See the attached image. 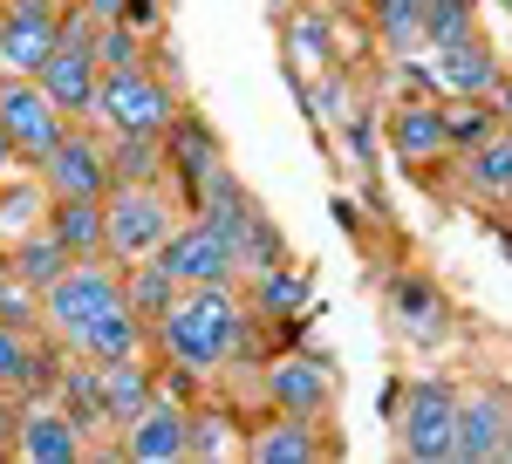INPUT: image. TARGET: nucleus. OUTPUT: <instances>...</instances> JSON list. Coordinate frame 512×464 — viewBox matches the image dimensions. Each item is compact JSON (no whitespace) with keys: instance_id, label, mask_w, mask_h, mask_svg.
<instances>
[{"instance_id":"obj_1","label":"nucleus","mask_w":512,"mask_h":464,"mask_svg":"<svg viewBox=\"0 0 512 464\" xmlns=\"http://www.w3.org/2000/svg\"><path fill=\"white\" fill-rule=\"evenodd\" d=\"M41 335L62 342L76 362H130L151 342V328L123 301V267L110 260H76L41 294Z\"/></svg>"},{"instance_id":"obj_2","label":"nucleus","mask_w":512,"mask_h":464,"mask_svg":"<svg viewBox=\"0 0 512 464\" xmlns=\"http://www.w3.org/2000/svg\"><path fill=\"white\" fill-rule=\"evenodd\" d=\"M246 321L253 314L239 301V287H185L171 301V314L151 328V342L164 348V369L171 376H212V369L239 362Z\"/></svg>"},{"instance_id":"obj_3","label":"nucleus","mask_w":512,"mask_h":464,"mask_svg":"<svg viewBox=\"0 0 512 464\" xmlns=\"http://www.w3.org/2000/svg\"><path fill=\"white\" fill-rule=\"evenodd\" d=\"M178 232V198L171 185H110L103 198V246H110V267H144L158 260Z\"/></svg>"},{"instance_id":"obj_4","label":"nucleus","mask_w":512,"mask_h":464,"mask_svg":"<svg viewBox=\"0 0 512 464\" xmlns=\"http://www.w3.org/2000/svg\"><path fill=\"white\" fill-rule=\"evenodd\" d=\"M96 123H110L117 137H158L178 123V96H171V82L151 76L144 62L137 69H103V89H96Z\"/></svg>"},{"instance_id":"obj_5","label":"nucleus","mask_w":512,"mask_h":464,"mask_svg":"<svg viewBox=\"0 0 512 464\" xmlns=\"http://www.w3.org/2000/svg\"><path fill=\"white\" fill-rule=\"evenodd\" d=\"M260 396L267 417H294V424H321L335 410V362H321L308 348H280L260 369Z\"/></svg>"},{"instance_id":"obj_6","label":"nucleus","mask_w":512,"mask_h":464,"mask_svg":"<svg viewBox=\"0 0 512 464\" xmlns=\"http://www.w3.org/2000/svg\"><path fill=\"white\" fill-rule=\"evenodd\" d=\"M403 464H451L458 458V389L451 383H410L396 410Z\"/></svg>"},{"instance_id":"obj_7","label":"nucleus","mask_w":512,"mask_h":464,"mask_svg":"<svg viewBox=\"0 0 512 464\" xmlns=\"http://www.w3.org/2000/svg\"><path fill=\"white\" fill-rule=\"evenodd\" d=\"M158 267L178 287H233L239 280V232H226L219 219H178L171 246L158 253Z\"/></svg>"},{"instance_id":"obj_8","label":"nucleus","mask_w":512,"mask_h":464,"mask_svg":"<svg viewBox=\"0 0 512 464\" xmlns=\"http://www.w3.org/2000/svg\"><path fill=\"white\" fill-rule=\"evenodd\" d=\"M89 430L55 403V396H28L14 403V430H7V464H82Z\"/></svg>"},{"instance_id":"obj_9","label":"nucleus","mask_w":512,"mask_h":464,"mask_svg":"<svg viewBox=\"0 0 512 464\" xmlns=\"http://www.w3.org/2000/svg\"><path fill=\"white\" fill-rule=\"evenodd\" d=\"M117 451L130 464H192V403L158 383V396L117 430Z\"/></svg>"},{"instance_id":"obj_10","label":"nucleus","mask_w":512,"mask_h":464,"mask_svg":"<svg viewBox=\"0 0 512 464\" xmlns=\"http://www.w3.org/2000/svg\"><path fill=\"white\" fill-rule=\"evenodd\" d=\"M0 137L14 144V157H28V164H41V157L55 151L62 137H69V116L55 110V103L41 96L35 82H21V76H0Z\"/></svg>"},{"instance_id":"obj_11","label":"nucleus","mask_w":512,"mask_h":464,"mask_svg":"<svg viewBox=\"0 0 512 464\" xmlns=\"http://www.w3.org/2000/svg\"><path fill=\"white\" fill-rule=\"evenodd\" d=\"M35 171H41V192L48 198H82V205H103L110 198V151L96 137H82V130H69Z\"/></svg>"},{"instance_id":"obj_12","label":"nucleus","mask_w":512,"mask_h":464,"mask_svg":"<svg viewBox=\"0 0 512 464\" xmlns=\"http://www.w3.org/2000/svg\"><path fill=\"white\" fill-rule=\"evenodd\" d=\"M35 89L55 103L62 116H89L96 110V89H103V62H96V41H69L62 35V48L41 62Z\"/></svg>"},{"instance_id":"obj_13","label":"nucleus","mask_w":512,"mask_h":464,"mask_svg":"<svg viewBox=\"0 0 512 464\" xmlns=\"http://www.w3.org/2000/svg\"><path fill=\"white\" fill-rule=\"evenodd\" d=\"M512 430V396L506 389H472L458 396V458L451 464H499Z\"/></svg>"},{"instance_id":"obj_14","label":"nucleus","mask_w":512,"mask_h":464,"mask_svg":"<svg viewBox=\"0 0 512 464\" xmlns=\"http://www.w3.org/2000/svg\"><path fill=\"white\" fill-rule=\"evenodd\" d=\"M239 464H328L321 424H294V417H260V424H246Z\"/></svg>"},{"instance_id":"obj_15","label":"nucleus","mask_w":512,"mask_h":464,"mask_svg":"<svg viewBox=\"0 0 512 464\" xmlns=\"http://www.w3.org/2000/svg\"><path fill=\"white\" fill-rule=\"evenodd\" d=\"M55 48H62V14H0V76L35 82Z\"/></svg>"},{"instance_id":"obj_16","label":"nucleus","mask_w":512,"mask_h":464,"mask_svg":"<svg viewBox=\"0 0 512 464\" xmlns=\"http://www.w3.org/2000/svg\"><path fill=\"white\" fill-rule=\"evenodd\" d=\"M89 369H96V410H103V430H123L151 396H158L151 355H130V362H89Z\"/></svg>"},{"instance_id":"obj_17","label":"nucleus","mask_w":512,"mask_h":464,"mask_svg":"<svg viewBox=\"0 0 512 464\" xmlns=\"http://www.w3.org/2000/svg\"><path fill=\"white\" fill-rule=\"evenodd\" d=\"M55 376H62V362L35 342V328H7L0 321V396H21V389H41L48 396Z\"/></svg>"},{"instance_id":"obj_18","label":"nucleus","mask_w":512,"mask_h":464,"mask_svg":"<svg viewBox=\"0 0 512 464\" xmlns=\"http://www.w3.org/2000/svg\"><path fill=\"white\" fill-rule=\"evenodd\" d=\"M431 82H437V96L485 103V96L499 89V62H492V48H478V41H465V48H437L431 55Z\"/></svg>"},{"instance_id":"obj_19","label":"nucleus","mask_w":512,"mask_h":464,"mask_svg":"<svg viewBox=\"0 0 512 464\" xmlns=\"http://www.w3.org/2000/svg\"><path fill=\"white\" fill-rule=\"evenodd\" d=\"M48 232L69 260H110L103 246V205H82V198H48Z\"/></svg>"},{"instance_id":"obj_20","label":"nucleus","mask_w":512,"mask_h":464,"mask_svg":"<svg viewBox=\"0 0 512 464\" xmlns=\"http://www.w3.org/2000/svg\"><path fill=\"white\" fill-rule=\"evenodd\" d=\"M69 267H76V260L55 246V232H48V226H35L28 239H14V246H7V273H14L28 294H48V287H55Z\"/></svg>"},{"instance_id":"obj_21","label":"nucleus","mask_w":512,"mask_h":464,"mask_svg":"<svg viewBox=\"0 0 512 464\" xmlns=\"http://www.w3.org/2000/svg\"><path fill=\"white\" fill-rule=\"evenodd\" d=\"M185 287L171 280V273L158 267V260H144V267H123V301H130V314L144 321V328H158L164 314H171V301H178Z\"/></svg>"},{"instance_id":"obj_22","label":"nucleus","mask_w":512,"mask_h":464,"mask_svg":"<svg viewBox=\"0 0 512 464\" xmlns=\"http://www.w3.org/2000/svg\"><path fill=\"white\" fill-rule=\"evenodd\" d=\"M444 144H451V137H444V110H437V103H410V110H396V151L410 157V164L437 157Z\"/></svg>"},{"instance_id":"obj_23","label":"nucleus","mask_w":512,"mask_h":464,"mask_svg":"<svg viewBox=\"0 0 512 464\" xmlns=\"http://www.w3.org/2000/svg\"><path fill=\"white\" fill-rule=\"evenodd\" d=\"M424 14L431 0H376V35L390 55H417L424 48Z\"/></svg>"},{"instance_id":"obj_24","label":"nucleus","mask_w":512,"mask_h":464,"mask_svg":"<svg viewBox=\"0 0 512 464\" xmlns=\"http://www.w3.org/2000/svg\"><path fill=\"white\" fill-rule=\"evenodd\" d=\"M246 430H233L219 410H192V464H239Z\"/></svg>"},{"instance_id":"obj_25","label":"nucleus","mask_w":512,"mask_h":464,"mask_svg":"<svg viewBox=\"0 0 512 464\" xmlns=\"http://www.w3.org/2000/svg\"><path fill=\"white\" fill-rule=\"evenodd\" d=\"M301 308H308V280H301V273H287V267L260 273V287H253V314H267V321H294Z\"/></svg>"},{"instance_id":"obj_26","label":"nucleus","mask_w":512,"mask_h":464,"mask_svg":"<svg viewBox=\"0 0 512 464\" xmlns=\"http://www.w3.org/2000/svg\"><path fill=\"white\" fill-rule=\"evenodd\" d=\"M472 41V0H431L424 14V48H465Z\"/></svg>"},{"instance_id":"obj_27","label":"nucleus","mask_w":512,"mask_h":464,"mask_svg":"<svg viewBox=\"0 0 512 464\" xmlns=\"http://www.w3.org/2000/svg\"><path fill=\"white\" fill-rule=\"evenodd\" d=\"M472 185L492 198H512V137H492L472 151Z\"/></svg>"},{"instance_id":"obj_28","label":"nucleus","mask_w":512,"mask_h":464,"mask_svg":"<svg viewBox=\"0 0 512 464\" xmlns=\"http://www.w3.org/2000/svg\"><path fill=\"white\" fill-rule=\"evenodd\" d=\"M444 137H451V144H465V151H478V144H492L499 130H492L485 103H458V110H444Z\"/></svg>"},{"instance_id":"obj_29","label":"nucleus","mask_w":512,"mask_h":464,"mask_svg":"<svg viewBox=\"0 0 512 464\" xmlns=\"http://www.w3.org/2000/svg\"><path fill=\"white\" fill-rule=\"evenodd\" d=\"M96 62H103V69H137V62H144V35H130L123 21L96 28Z\"/></svg>"},{"instance_id":"obj_30","label":"nucleus","mask_w":512,"mask_h":464,"mask_svg":"<svg viewBox=\"0 0 512 464\" xmlns=\"http://www.w3.org/2000/svg\"><path fill=\"white\" fill-rule=\"evenodd\" d=\"M123 7H130V0H82V14H89L96 28H110V21H123Z\"/></svg>"},{"instance_id":"obj_31","label":"nucleus","mask_w":512,"mask_h":464,"mask_svg":"<svg viewBox=\"0 0 512 464\" xmlns=\"http://www.w3.org/2000/svg\"><path fill=\"white\" fill-rule=\"evenodd\" d=\"M82 464H130V458H123L117 444H89V451H82Z\"/></svg>"},{"instance_id":"obj_32","label":"nucleus","mask_w":512,"mask_h":464,"mask_svg":"<svg viewBox=\"0 0 512 464\" xmlns=\"http://www.w3.org/2000/svg\"><path fill=\"white\" fill-rule=\"evenodd\" d=\"M0 14H55V0H0Z\"/></svg>"},{"instance_id":"obj_33","label":"nucleus","mask_w":512,"mask_h":464,"mask_svg":"<svg viewBox=\"0 0 512 464\" xmlns=\"http://www.w3.org/2000/svg\"><path fill=\"white\" fill-rule=\"evenodd\" d=\"M7 430H14V396H0V444H7Z\"/></svg>"},{"instance_id":"obj_34","label":"nucleus","mask_w":512,"mask_h":464,"mask_svg":"<svg viewBox=\"0 0 512 464\" xmlns=\"http://www.w3.org/2000/svg\"><path fill=\"white\" fill-rule=\"evenodd\" d=\"M14 164H21V157H14V144H7V137H0V171H14Z\"/></svg>"},{"instance_id":"obj_35","label":"nucleus","mask_w":512,"mask_h":464,"mask_svg":"<svg viewBox=\"0 0 512 464\" xmlns=\"http://www.w3.org/2000/svg\"><path fill=\"white\" fill-rule=\"evenodd\" d=\"M69 7H82V0H55V14H69Z\"/></svg>"},{"instance_id":"obj_36","label":"nucleus","mask_w":512,"mask_h":464,"mask_svg":"<svg viewBox=\"0 0 512 464\" xmlns=\"http://www.w3.org/2000/svg\"><path fill=\"white\" fill-rule=\"evenodd\" d=\"M499 464H512V430H506V458H499Z\"/></svg>"},{"instance_id":"obj_37","label":"nucleus","mask_w":512,"mask_h":464,"mask_svg":"<svg viewBox=\"0 0 512 464\" xmlns=\"http://www.w3.org/2000/svg\"><path fill=\"white\" fill-rule=\"evenodd\" d=\"M301 7H335V0H301Z\"/></svg>"},{"instance_id":"obj_38","label":"nucleus","mask_w":512,"mask_h":464,"mask_svg":"<svg viewBox=\"0 0 512 464\" xmlns=\"http://www.w3.org/2000/svg\"><path fill=\"white\" fill-rule=\"evenodd\" d=\"M0 464H7V444H0Z\"/></svg>"}]
</instances>
